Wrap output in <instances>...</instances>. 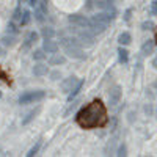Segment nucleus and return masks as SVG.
Returning a JSON list of instances; mask_svg holds the SVG:
<instances>
[{
    "instance_id": "1",
    "label": "nucleus",
    "mask_w": 157,
    "mask_h": 157,
    "mask_svg": "<svg viewBox=\"0 0 157 157\" xmlns=\"http://www.w3.org/2000/svg\"><path fill=\"white\" fill-rule=\"evenodd\" d=\"M77 124L83 129H96L105 126L109 121L107 116V109L102 104V101L96 99L93 102H90L86 107H83L75 116Z\"/></svg>"
},
{
    "instance_id": "2",
    "label": "nucleus",
    "mask_w": 157,
    "mask_h": 157,
    "mask_svg": "<svg viewBox=\"0 0 157 157\" xmlns=\"http://www.w3.org/2000/svg\"><path fill=\"white\" fill-rule=\"evenodd\" d=\"M46 98V93L43 90H35V91H25L22 93L17 99V102L21 105H25V104H33V102H39Z\"/></svg>"
},
{
    "instance_id": "3",
    "label": "nucleus",
    "mask_w": 157,
    "mask_h": 157,
    "mask_svg": "<svg viewBox=\"0 0 157 157\" xmlns=\"http://www.w3.org/2000/svg\"><path fill=\"white\" fill-rule=\"evenodd\" d=\"M33 8H35V19L38 22H43L47 16V2L46 0H39L38 5L33 6Z\"/></svg>"
},
{
    "instance_id": "4",
    "label": "nucleus",
    "mask_w": 157,
    "mask_h": 157,
    "mask_svg": "<svg viewBox=\"0 0 157 157\" xmlns=\"http://www.w3.org/2000/svg\"><path fill=\"white\" fill-rule=\"evenodd\" d=\"M77 39L80 46H85V47H90L94 44V38H93V33L90 30H85V32H77Z\"/></svg>"
},
{
    "instance_id": "5",
    "label": "nucleus",
    "mask_w": 157,
    "mask_h": 157,
    "mask_svg": "<svg viewBox=\"0 0 157 157\" xmlns=\"http://www.w3.org/2000/svg\"><path fill=\"white\" fill-rule=\"evenodd\" d=\"M69 22L74 27H78V29H88V25H90V19L85 17V16H80V14L69 16Z\"/></svg>"
},
{
    "instance_id": "6",
    "label": "nucleus",
    "mask_w": 157,
    "mask_h": 157,
    "mask_svg": "<svg viewBox=\"0 0 157 157\" xmlns=\"http://www.w3.org/2000/svg\"><path fill=\"white\" fill-rule=\"evenodd\" d=\"M109 27V24H104V22H99V21H94V19H90V25H88V29L91 33H94V35H101L107 30Z\"/></svg>"
},
{
    "instance_id": "7",
    "label": "nucleus",
    "mask_w": 157,
    "mask_h": 157,
    "mask_svg": "<svg viewBox=\"0 0 157 157\" xmlns=\"http://www.w3.org/2000/svg\"><path fill=\"white\" fill-rule=\"evenodd\" d=\"M64 52H66V55H68V57L75 58V60H83V58H85V54H83V50L80 49V46L64 47Z\"/></svg>"
},
{
    "instance_id": "8",
    "label": "nucleus",
    "mask_w": 157,
    "mask_h": 157,
    "mask_svg": "<svg viewBox=\"0 0 157 157\" xmlns=\"http://www.w3.org/2000/svg\"><path fill=\"white\" fill-rule=\"evenodd\" d=\"M120 101H121V86L115 85L109 91V102H110V105H116V104H120Z\"/></svg>"
},
{
    "instance_id": "9",
    "label": "nucleus",
    "mask_w": 157,
    "mask_h": 157,
    "mask_svg": "<svg viewBox=\"0 0 157 157\" xmlns=\"http://www.w3.org/2000/svg\"><path fill=\"white\" fill-rule=\"evenodd\" d=\"M58 47H60V46H58L55 41H52V38L44 39L43 49H44V52H47V54H57V52H58Z\"/></svg>"
},
{
    "instance_id": "10",
    "label": "nucleus",
    "mask_w": 157,
    "mask_h": 157,
    "mask_svg": "<svg viewBox=\"0 0 157 157\" xmlns=\"http://www.w3.org/2000/svg\"><path fill=\"white\" fill-rule=\"evenodd\" d=\"M60 46L63 47H71V46H80V43H78V39L75 36H63L60 39Z\"/></svg>"
},
{
    "instance_id": "11",
    "label": "nucleus",
    "mask_w": 157,
    "mask_h": 157,
    "mask_svg": "<svg viewBox=\"0 0 157 157\" xmlns=\"http://www.w3.org/2000/svg\"><path fill=\"white\" fill-rule=\"evenodd\" d=\"M77 82H78V80H77V77H74V75H72V77H68L66 80H64V82L61 83V90H63V93H66V94H68L69 91L72 90V86H74Z\"/></svg>"
},
{
    "instance_id": "12",
    "label": "nucleus",
    "mask_w": 157,
    "mask_h": 157,
    "mask_svg": "<svg viewBox=\"0 0 157 157\" xmlns=\"http://www.w3.org/2000/svg\"><path fill=\"white\" fill-rule=\"evenodd\" d=\"M83 83H85L83 80H78V82H77V83L72 86V90H71L69 93H68V101H69V102H71V101H72V99H74V98H75L78 93H80V90H82Z\"/></svg>"
},
{
    "instance_id": "13",
    "label": "nucleus",
    "mask_w": 157,
    "mask_h": 157,
    "mask_svg": "<svg viewBox=\"0 0 157 157\" xmlns=\"http://www.w3.org/2000/svg\"><path fill=\"white\" fill-rule=\"evenodd\" d=\"M47 72H49V68L46 66L44 63H38V64H35V66H33V74L38 75V77L46 75Z\"/></svg>"
},
{
    "instance_id": "14",
    "label": "nucleus",
    "mask_w": 157,
    "mask_h": 157,
    "mask_svg": "<svg viewBox=\"0 0 157 157\" xmlns=\"http://www.w3.org/2000/svg\"><path fill=\"white\" fill-rule=\"evenodd\" d=\"M152 52H154V41L148 39V41H145L141 44V54L143 55H151Z\"/></svg>"
},
{
    "instance_id": "15",
    "label": "nucleus",
    "mask_w": 157,
    "mask_h": 157,
    "mask_svg": "<svg viewBox=\"0 0 157 157\" xmlns=\"http://www.w3.org/2000/svg\"><path fill=\"white\" fill-rule=\"evenodd\" d=\"M38 38H39V35H38L36 32H29L27 36H25V43H24V46H25V47H30L32 44H35V43L38 41Z\"/></svg>"
},
{
    "instance_id": "16",
    "label": "nucleus",
    "mask_w": 157,
    "mask_h": 157,
    "mask_svg": "<svg viewBox=\"0 0 157 157\" xmlns=\"http://www.w3.org/2000/svg\"><path fill=\"white\" fill-rule=\"evenodd\" d=\"M38 113H39V107H38V109H35V110H32V112H29V113H27V116H25L24 120H22V126H27L30 121H33L35 118H36V115H38Z\"/></svg>"
},
{
    "instance_id": "17",
    "label": "nucleus",
    "mask_w": 157,
    "mask_h": 157,
    "mask_svg": "<svg viewBox=\"0 0 157 157\" xmlns=\"http://www.w3.org/2000/svg\"><path fill=\"white\" fill-rule=\"evenodd\" d=\"M130 41H132V36H130V33H127V32H124V33H121L120 36H118V43H120L121 46H127Z\"/></svg>"
},
{
    "instance_id": "18",
    "label": "nucleus",
    "mask_w": 157,
    "mask_h": 157,
    "mask_svg": "<svg viewBox=\"0 0 157 157\" xmlns=\"http://www.w3.org/2000/svg\"><path fill=\"white\" fill-rule=\"evenodd\" d=\"M2 43H3V46H8V47H11V46H14L16 44V35H5L3 38H2Z\"/></svg>"
},
{
    "instance_id": "19",
    "label": "nucleus",
    "mask_w": 157,
    "mask_h": 157,
    "mask_svg": "<svg viewBox=\"0 0 157 157\" xmlns=\"http://www.w3.org/2000/svg\"><path fill=\"white\" fill-rule=\"evenodd\" d=\"M30 19H32V13H30L29 10H24L22 14H21V19H19L21 25H27V24L30 22Z\"/></svg>"
},
{
    "instance_id": "20",
    "label": "nucleus",
    "mask_w": 157,
    "mask_h": 157,
    "mask_svg": "<svg viewBox=\"0 0 157 157\" xmlns=\"http://www.w3.org/2000/svg\"><path fill=\"white\" fill-rule=\"evenodd\" d=\"M64 61H66V58H64L63 55H54V57L49 58L50 64H64Z\"/></svg>"
},
{
    "instance_id": "21",
    "label": "nucleus",
    "mask_w": 157,
    "mask_h": 157,
    "mask_svg": "<svg viewBox=\"0 0 157 157\" xmlns=\"http://www.w3.org/2000/svg\"><path fill=\"white\" fill-rule=\"evenodd\" d=\"M118 57H120V61L121 63H127V58H129V52L123 47L118 49Z\"/></svg>"
},
{
    "instance_id": "22",
    "label": "nucleus",
    "mask_w": 157,
    "mask_h": 157,
    "mask_svg": "<svg viewBox=\"0 0 157 157\" xmlns=\"http://www.w3.org/2000/svg\"><path fill=\"white\" fill-rule=\"evenodd\" d=\"M41 35L44 36V39H47V38H54V36H55V30H54V29H50V27H46V29L41 30Z\"/></svg>"
},
{
    "instance_id": "23",
    "label": "nucleus",
    "mask_w": 157,
    "mask_h": 157,
    "mask_svg": "<svg viewBox=\"0 0 157 157\" xmlns=\"http://www.w3.org/2000/svg\"><path fill=\"white\" fill-rule=\"evenodd\" d=\"M33 58L38 60V61L44 60V58H46V52H44V49H38V50H35V52H33Z\"/></svg>"
},
{
    "instance_id": "24",
    "label": "nucleus",
    "mask_w": 157,
    "mask_h": 157,
    "mask_svg": "<svg viewBox=\"0 0 157 157\" xmlns=\"http://www.w3.org/2000/svg\"><path fill=\"white\" fill-rule=\"evenodd\" d=\"M39 148H41V141H36V145L29 151V154H27V157H33V155H36L38 154V151H39Z\"/></svg>"
},
{
    "instance_id": "25",
    "label": "nucleus",
    "mask_w": 157,
    "mask_h": 157,
    "mask_svg": "<svg viewBox=\"0 0 157 157\" xmlns=\"http://www.w3.org/2000/svg\"><path fill=\"white\" fill-rule=\"evenodd\" d=\"M141 29L143 30H152L154 29V22L152 21H145V22L141 24Z\"/></svg>"
},
{
    "instance_id": "26",
    "label": "nucleus",
    "mask_w": 157,
    "mask_h": 157,
    "mask_svg": "<svg viewBox=\"0 0 157 157\" xmlns=\"http://www.w3.org/2000/svg\"><path fill=\"white\" fill-rule=\"evenodd\" d=\"M6 32L8 33H11V35H17V29H16V25H14V22H10L8 24V29H6Z\"/></svg>"
},
{
    "instance_id": "27",
    "label": "nucleus",
    "mask_w": 157,
    "mask_h": 157,
    "mask_svg": "<svg viewBox=\"0 0 157 157\" xmlns=\"http://www.w3.org/2000/svg\"><path fill=\"white\" fill-rule=\"evenodd\" d=\"M21 14H22V10H21V6H17L14 10V13H13V21H19L21 19Z\"/></svg>"
},
{
    "instance_id": "28",
    "label": "nucleus",
    "mask_w": 157,
    "mask_h": 157,
    "mask_svg": "<svg viewBox=\"0 0 157 157\" xmlns=\"http://www.w3.org/2000/svg\"><path fill=\"white\" fill-rule=\"evenodd\" d=\"M126 152H127V149H126V145H121L120 148H118V152H116V155H126Z\"/></svg>"
},
{
    "instance_id": "29",
    "label": "nucleus",
    "mask_w": 157,
    "mask_h": 157,
    "mask_svg": "<svg viewBox=\"0 0 157 157\" xmlns=\"http://www.w3.org/2000/svg\"><path fill=\"white\" fill-rule=\"evenodd\" d=\"M77 104H78V102H72V104H71V105L68 107V110H66V112H64V116H69V113H71V112H72V110H74V109L77 107Z\"/></svg>"
},
{
    "instance_id": "30",
    "label": "nucleus",
    "mask_w": 157,
    "mask_h": 157,
    "mask_svg": "<svg viewBox=\"0 0 157 157\" xmlns=\"http://www.w3.org/2000/svg\"><path fill=\"white\" fill-rule=\"evenodd\" d=\"M149 11H151V14H157V0H154V2L151 3Z\"/></svg>"
},
{
    "instance_id": "31",
    "label": "nucleus",
    "mask_w": 157,
    "mask_h": 157,
    "mask_svg": "<svg viewBox=\"0 0 157 157\" xmlns=\"http://www.w3.org/2000/svg\"><path fill=\"white\" fill-rule=\"evenodd\" d=\"M50 77H52V80H58V77H61V75H60V72H58V71H55V72H52V75H50Z\"/></svg>"
},
{
    "instance_id": "32",
    "label": "nucleus",
    "mask_w": 157,
    "mask_h": 157,
    "mask_svg": "<svg viewBox=\"0 0 157 157\" xmlns=\"http://www.w3.org/2000/svg\"><path fill=\"white\" fill-rule=\"evenodd\" d=\"M130 13H132V10H127V11H126V16H124V19H126V21H129V19H130Z\"/></svg>"
},
{
    "instance_id": "33",
    "label": "nucleus",
    "mask_w": 157,
    "mask_h": 157,
    "mask_svg": "<svg viewBox=\"0 0 157 157\" xmlns=\"http://www.w3.org/2000/svg\"><path fill=\"white\" fill-rule=\"evenodd\" d=\"M38 2H39V0H29L30 6H36V5H38Z\"/></svg>"
},
{
    "instance_id": "34",
    "label": "nucleus",
    "mask_w": 157,
    "mask_h": 157,
    "mask_svg": "<svg viewBox=\"0 0 157 157\" xmlns=\"http://www.w3.org/2000/svg\"><path fill=\"white\" fill-rule=\"evenodd\" d=\"M152 66H154V68H155V69H157V57H155V58H154V60H152Z\"/></svg>"
},
{
    "instance_id": "35",
    "label": "nucleus",
    "mask_w": 157,
    "mask_h": 157,
    "mask_svg": "<svg viewBox=\"0 0 157 157\" xmlns=\"http://www.w3.org/2000/svg\"><path fill=\"white\" fill-rule=\"evenodd\" d=\"M0 99H2V91H0Z\"/></svg>"
},
{
    "instance_id": "36",
    "label": "nucleus",
    "mask_w": 157,
    "mask_h": 157,
    "mask_svg": "<svg viewBox=\"0 0 157 157\" xmlns=\"http://www.w3.org/2000/svg\"><path fill=\"white\" fill-rule=\"evenodd\" d=\"M154 86H155V88H157V82H155V83H154Z\"/></svg>"
},
{
    "instance_id": "37",
    "label": "nucleus",
    "mask_w": 157,
    "mask_h": 157,
    "mask_svg": "<svg viewBox=\"0 0 157 157\" xmlns=\"http://www.w3.org/2000/svg\"><path fill=\"white\" fill-rule=\"evenodd\" d=\"M19 2H25V0H19Z\"/></svg>"
},
{
    "instance_id": "38",
    "label": "nucleus",
    "mask_w": 157,
    "mask_h": 157,
    "mask_svg": "<svg viewBox=\"0 0 157 157\" xmlns=\"http://www.w3.org/2000/svg\"><path fill=\"white\" fill-rule=\"evenodd\" d=\"M155 41H157V35H155Z\"/></svg>"
}]
</instances>
